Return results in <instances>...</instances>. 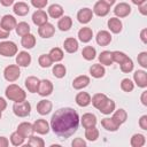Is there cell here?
I'll use <instances>...</instances> for the list:
<instances>
[{
	"instance_id": "35",
	"label": "cell",
	"mask_w": 147,
	"mask_h": 147,
	"mask_svg": "<svg viewBox=\"0 0 147 147\" xmlns=\"http://www.w3.org/2000/svg\"><path fill=\"white\" fill-rule=\"evenodd\" d=\"M107 99H108V96H107L106 94H103V93H95V94L91 98V103L93 105L94 108L99 109V108L103 105V102H105Z\"/></svg>"
},
{
	"instance_id": "16",
	"label": "cell",
	"mask_w": 147,
	"mask_h": 147,
	"mask_svg": "<svg viewBox=\"0 0 147 147\" xmlns=\"http://www.w3.org/2000/svg\"><path fill=\"white\" fill-rule=\"evenodd\" d=\"M92 11H93V14H95L99 17H105L110 11V7L108 5H106L105 2H102V1L99 0L98 2L94 3V7H93Z\"/></svg>"
},
{
	"instance_id": "55",
	"label": "cell",
	"mask_w": 147,
	"mask_h": 147,
	"mask_svg": "<svg viewBox=\"0 0 147 147\" xmlns=\"http://www.w3.org/2000/svg\"><path fill=\"white\" fill-rule=\"evenodd\" d=\"M9 140L6 137H0V147H8Z\"/></svg>"
},
{
	"instance_id": "40",
	"label": "cell",
	"mask_w": 147,
	"mask_h": 147,
	"mask_svg": "<svg viewBox=\"0 0 147 147\" xmlns=\"http://www.w3.org/2000/svg\"><path fill=\"white\" fill-rule=\"evenodd\" d=\"M52 72H53V75H54V77L61 79V78H63V77L65 76V74H67V68L64 67V64L57 63V64H55V65L53 67Z\"/></svg>"
},
{
	"instance_id": "5",
	"label": "cell",
	"mask_w": 147,
	"mask_h": 147,
	"mask_svg": "<svg viewBox=\"0 0 147 147\" xmlns=\"http://www.w3.org/2000/svg\"><path fill=\"white\" fill-rule=\"evenodd\" d=\"M21 76V69L17 64H9L3 70V77L7 82L14 83L16 82Z\"/></svg>"
},
{
	"instance_id": "61",
	"label": "cell",
	"mask_w": 147,
	"mask_h": 147,
	"mask_svg": "<svg viewBox=\"0 0 147 147\" xmlns=\"http://www.w3.org/2000/svg\"><path fill=\"white\" fill-rule=\"evenodd\" d=\"M1 116H2V111L0 110V119H1Z\"/></svg>"
},
{
	"instance_id": "30",
	"label": "cell",
	"mask_w": 147,
	"mask_h": 147,
	"mask_svg": "<svg viewBox=\"0 0 147 147\" xmlns=\"http://www.w3.org/2000/svg\"><path fill=\"white\" fill-rule=\"evenodd\" d=\"M75 101L79 107H87L91 103V95L87 92H79L77 93Z\"/></svg>"
},
{
	"instance_id": "45",
	"label": "cell",
	"mask_w": 147,
	"mask_h": 147,
	"mask_svg": "<svg viewBox=\"0 0 147 147\" xmlns=\"http://www.w3.org/2000/svg\"><path fill=\"white\" fill-rule=\"evenodd\" d=\"M28 145H29V146H32V147H44V146H45V141L42 140V138L31 134V136L29 137Z\"/></svg>"
},
{
	"instance_id": "6",
	"label": "cell",
	"mask_w": 147,
	"mask_h": 147,
	"mask_svg": "<svg viewBox=\"0 0 147 147\" xmlns=\"http://www.w3.org/2000/svg\"><path fill=\"white\" fill-rule=\"evenodd\" d=\"M131 6L126 2H119L115 6L114 8V14L116 15V17L118 18H124L126 16H129L131 14Z\"/></svg>"
},
{
	"instance_id": "1",
	"label": "cell",
	"mask_w": 147,
	"mask_h": 147,
	"mask_svg": "<svg viewBox=\"0 0 147 147\" xmlns=\"http://www.w3.org/2000/svg\"><path fill=\"white\" fill-rule=\"evenodd\" d=\"M79 121V115L74 108L63 107L55 110V113L52 115L49 125L56 136L65 139L77 131Z\"/></svg>"
},
{
	"instance_id": "43",
	"label": "cell",
	"mask_w": 147,
	"mask_h": 147,
	"mask_svg": "<svg viewBox=\"0 0 147 147\" xmlns=\"http://www.w3.org/2000/svg\"><path fill=\"white\" fill-rule=\"evenodd\" d=\"M119 68H121V71L124 72V74H130L131 71H133L134 64H133L132 59H130V57L125 59V60L119 64Z\"/></svg>"
},
{
	"instance_id": "29",
	"label": "cell",
	"mask_w": 147,
	"mask_h": 147,
	"mask_svg": "<svg viewBox=\"0 0 147 147\" xmlns=\"http://www.w3.org/2000/svg\"><path fill=\"white\" fill-rule=\"evenodd\" d=\"M101 126L107 130V131H110V132H115L119 129V125L111 118V117H105L101 119Z\"/></svg>"
},
{
	"instance_id": "47",
	"label": "cell",
	"mask_w": 147,
	"mask_h": 147,
	"mask_svg": "<svg viewBox=\"0 0 147 147\" xmlns=\"http://www.w3.org/2000/svg\"><path fill=\"white\" fill-rule=\"evenodd\" d=\"M111 54H113V61L118 64H121L125 59L129 57L124 52H121V51H114V52H111Z\"/></svg>"
},
{
	"instance_id": "14",
	"label": "cell",
	"mask_w": 147,
	"mask_h": 147,
	"mask_svg": "<svg viewBox=\"0 0 147 147\" xmlns=\"http://www.w3.org/2000/svg\"><path fill=\"white\" fill-rule=\"evenodd\" d=\"M111 34L109 31L107 30H101L96 33V37H95V41L99 46H108L110 42H111Z\"/></svg>"
},
{
	"instance_id": "2",
	"label": "cell",
	"mask_w": 147,
	"mask_h": 147,
	"mask_svg": "<svg viewBox=\"0 0 147 147\" xmlns=\"http://www.w3.org/2000/svg\"><path fill=\"white\" fill-rule=\"evenodd\" d=\"M5 95H6V98L8 100L14 101V102H20V101H23V100L26 99L25 91L21 86L16 85V84L8 85L6 87V90H5Z\"/></svg>"
},
{
	"instance_id": "9",
	"label": "cell",
	"mask_w": 147,
	"mask_h": 147,
	"mask_svg": "<svg viewBox=\"0 0 147 147\" xmlns=\"http://www.w3.org/2000/svg\"><path fill=\"white\" fill-rule=\"evenodd\" d=\"M32 125H33V131L37 132L38 134H47L51 130L49 123L44 118H39V119L34 121V123Z\"/></svg>"
},
{
	"instance_id": "4",
	"label": "cell",
	"mask_w": 147,
	"mask_h": 147,
	"mask_svg": "<svg viewBox=\"0 0 147 147\" xmlns=\"http://www.w3.org/2000/svg\"><path fill=\"white\" fill-rule=\"evenodd\" d=\"M13 111L17 117H26L31 113V105L26 100L15 102L13 106Z\"/></svg>"
},
{
	"instance_id": "17",
	"label": "cell",
	"mask_w": 147,
	"mask_h": 147,
	"mask_svg": "<svg viewBox=\"0 0 147 147\" xmlns=\"http://www.w3.org/2000/svg\"><path fill=\"white\" fill-rule=\"evenodd\" d=\"M31 60H32L31 55L26 51H22L16 54V64L18 67H23V68L29 67L31 63Z\"/></svg>"
},
{
	"instance_id": "39",
	"label": "cell",
	"mask_w": 147,
	"mask_h": 147,
	"mask_svg": "<svg viewBox=\"0 0 147 147\" xmlns=\"http://www.w3.org/2000/svg\"><path fill=\"white\" fill-rule=\"evenodd\" d=\"M30 30H31V28L26 22H20L16 24V28H15V31L20 37H23V36L30 33Z\"/></svg>"
},
{
	"instance_id": "28",
	"label": "cell",
	"mask_w": 147,
	"mask_h": 147,
	"mask_svg": "<svg viewBox=\"0 0 147 147\" xmlns=\"http://www.w3.org/2000/svg\"><path fill=\"white\" fill-rule=\"evenodd\" d=\"M106 74V69L102 64L100 63H95V64H92L91 68H90V75L93 77V78H102Z\"/></svg>"
},
{
	"instance_id": "42",
	"label": "cell",
	"mask_w": 147,
	"mask_h": 147,
	"mask_svg": "<svg viewBox=\"0 0 147 147\" xmlns=\"http://www.w3.org/2000/svg\"><path fill=\"white\" fill-rule=\"evenodd\" d=\"M24 140H25V137L22 136L18 131H15L10 134V142L13 146H22L24 144Z\"/></svg>"
},
{
	"instance_id": "25",
	"label": "cell",
	"mask_w": 147,
	"mask_h": 147,
	"mask_svg": "<svg viewBox=\"0 0 147 147\" xmlns=\"http://www.w3.org/2000/svg\"><path fill=\"white\" fill-rule=\"evenodd\" d=\"M63 13H64L63 7H62L61 5H59V3H53V5H51V6L48 7V9H47L48 16H51V17L54 18V20L62 17V16H63Z\"/></svg>"
},
{
	"instance_id": "44",
	"label": "cell",
	"mask_w": 147,
	"mask_h": 147,
	"mask_svg": "<svg viewBox=\"0 0 147 147\" xmlns=\"http://www.w3.org/2000/svg\"><path fill=\"white\" fill-rule=\"evenodd\" d=\"M38 63L41 68H49L53 64V60L51 59L49 54H41L38 59Z\"/></svg>"
},
{
	"instance_id": "46",
	"label": "cell",
	"mask_w": 147,
	"mask_h": 147,
	"mask_svg": "<svg viewBox=\"0 0 147 147\" xmlns=\"http://www.w3.org/2000/svg\"><path fill=\"white\" fill-rule=\"evenodd\" d=\"M121 88L124 91V92H132L133 88H134V83L130 79V78H123L121 80Z\"/></svg>"
},
{
	"instance_id": "32",
	"label": "cell",
	"mask_w": 147,
	"mask_h": 147,
	"mask_svg": "<svg viewBox=\"0 0 147 147\" xmlns=\"http://www.w3.org/2000/svg\"><path fill=\"white\" fill-rule=\"evenodd\" d=\"M72 26V18L70 16H67V15H63L62 17L59 18V22H57V28L59 30L61 31H69Z\"/></svg>"
},
{
	"instance_id": "19",
	"label": "cell",
	"mask_w": 147,
	"mask_h": 147,
	"mask_svg": "<svg viewBox=\"0 0 147 147\" xmlns=\"http://www.w3.org/2000/svg\"><path fill=\"white\" fill-rule=\"evenodd\" d=\"M90 77L86 75H80L77 76L74 80H72V87L75 90H83L85 87H87L90 85Z\"/></svg>"
},
{
	"instance_id": "52",
	"label": "cell",
	"mask_w": 147,
	"mask_h": 147,
	"mask_svg": "<svg viewBox=\"0 0 147 147\" xmlns=\"http://www.w3.org/2000/svg\"><path fill=\"white\" fill-rule=\"evenodd\" d=\"M9 31H7V30H5L1 25H0V40H5V39H7L8 37H9Z\"/></svg>"
},
{
	"instance_id": "27",
	"label": "cell",
	"mask_w": 147,
	"mask_h": 147,
	"mask_svg": "<svg viewBox=\"0 0 147 147\" xmlns=\"http://www.w3.org/2000/svg\"><path fill=\"white\" fill-rule=\"evenodd\" d=\"M16 131H18L22 136H24L25 138H29L31 134H33V125L31 124V123H29V122H22V123H20L18 124V126H17V130Z\"/></svg>"
},
{
	"instance_id": "34",
	"label": "cell",
	"mask_w": 147,
	"mask_h": 147,
	"mask_svg": "<svg viewBox=\"0 0 147 147\" xmlns=\"http://www.w3.org/2000/svg\"><path fill=\"white\" fill-rule=\"evenodd\" d=\"M98 59H99L100 64H102V65H111L114 63V61H113V54H111L110 51H102L99 54Z\"/></svg>"
},
{
	"instance_id": "57",
	"label": "cell",
	"mask_w": 147,
	"mask_h": 147,
	"mask_svg": "<svg viewBox=\"0 0 147 147\" xmlns=\"http://www.w3.org/2000/svg\"><path fill=\"white\" fill-rule=\"evenodd\" d=\"M6 108H7V101H6V99H3L2 96H0V110L3 111Z\"/></svg>"
},
{
	"instance_id": "18",
	"label": "cell",
	"mask_w": 147,
	"mask_h": 147,
	"mask_svg": "<svg viewBox=\"0 0 147 147\" xmlns=\"http://www.w3.org/2000/svg\"><path fill=\"white\" fill-rule=\"evenodd\" d=\"M107 25H108V29L111 33H119L122 32V29H123V23L122 21L118 18V17H110L107 22Z\"/></svg>"
},
{
	"instance_id": "12",
	"label": "cell",
	"mask_w": 147,
	"mask_h": 147,
	"mask_svg": "<svg viewBox=\"0 0 147 147\" xmlns=\"http://www.w3.org/2000/svg\"><path fill=\"white\" fill-rule=\"evenodd\" d=\"M31 18H32L33 24H36L37 26H40V25L45 24L46 22H48V14L42 9H37L32 14Z\"/></svg>"
},
{
	"instance_id": "22",
	"label": "cell",
	"mask_w": 147,
	"mask_h": 147,
	"mask_svg": "<svg viewBox=\"0 0 147 147\" xmlns=\"http://www.w3.org/2000/svg\"><path fill=\"white\" fill-rule=\"evenodd\" d=\"M39 83H40V79L34 77V76H29L25 82H24V85L26 87V90L30 92V93H37L38 92V87H39Z\"/></svg>"
},
{
	"instance_id": "13",
	"label": "cell",
	"mask_w": 147,
	"mask_h": 147,
	"mask_svg": "<svg viewBox=\"0 0 147 147\" xmlns=\"http://www.w3.org/2000/svg\"><path fill=\"white\" fill-rule=\"evenodd\" d=\"M52 109H53V103L47 99H42L37 103V113L41 116L48 115L52 111Z\"/></svg>"
},
{
	"instance_id": "60",
	"label": "cell",
	"mask_w": 147,
	"mask_h": 147,
	"mask_svg": "<svg viewBox=\"0 0 147 147\" xmlns=\"http://www.w3.org/2000/svg\"><path fill=\"white\" fill-rule=\"evenodd\" d=\"M132 1V3H134V5H137V6H139V5H141V3H144V2H146L147 0H131Z\"/></svg>"
},
{
	"instance_id": "10",
	"label": "cell",
	"mask_w": 147,
	"mask_h": 147,
	"mask_svg": "<svg viewBox=\"0 0 147 147\" xmlns=\"http://www.w3.org/2000/svg\"><path fill=\"white\" fill-rule=\"evenodd\" d=\"M133 83L140 88L147 87V72L145 70H136L133 74Z\"/></svg>"
},
{
	"instance_id": "49",
	"label": "cell",
	"mask_w": 147,
	"mask_h": 147,
	"mask_svg": "<svg viewBox=\"0 0 147 147\" xmlns=\"http://www.w3.org/2000/svg\"><path fill=\"white\" fill-rule=\"evenodd\" d=\"M30 2L36 9H42L47 6L48 0H30Z\"/></svg>"
},
{
	"instance_id": "26",
	"label": "cell",
	"mask_w": 147,
	"mask_h": 147,
	"mask_svg": "<svg viewBox=\"0 0 147 147\" xmlns=\"http://www.w3.org/2000/svg\"><path fill=\"white\" fill-rule=\"evenodd\" d=\"M111 118L121 126L122 124H124L125 122H126V119H127V113H126V110H124L123 108H119V109H115L114 111H113V116H111Z\"/></svg>"
},
{
	"instance_id": "50",
	"label": "cell",
	"mask_w": 147,
	"mask_h": 147,
	"mask_svg": "<svg viewBox=\"0 0 147 147\" xmlns=\"http://www.w3.org/2000/svg\"><path fill=\"white\" fill-rule=\"evenodd\" d=\"M72 147H86V141L83 138H75L71 142Z\"/></svg>"
},
{
	"instance_id": "59",
	"label": "cell",
	"mask_w": 147,
	"mask_h": 147,
	"mask_svg": "<svg viewBox=\"0 0 147 147\" xmlns=\"http://www.w3.org/2000/svg\"><path fill=\"white\" fill-rule=\"evenodd\" d=\"M100 1H102V2H105L106 5H108L109 7H111L115 2H116V0H100Z\"/></svg>"
},
{
	"instance_id": "48",
	"label": "cell",
	"mask_w": 147,
	"mask_h": 147,
	"mask_svg": "<svg viewBox=\"0 0 147 147\" xmlns=\"http://www.w3.org/2000/svg\"><path fill=\"white\" fill-rule=\"evenodd\" d=\"M137 60H138V63L144 69L147 68V52H140L138 54V56H137Z\"/></svg>"
},
{
	"instance_id": "56",
	"label": "cell",
	"mask_w": 147,
	"mask_h": 147,
	"mask_svg": "<svg viewBox=\"0 0 147 147\" xmlns=\"http://www.w3.org/2000/svg\"><path fill=\"white\" fill-rule=\"evenodd\" d=\"M140 101L144 106H147V91H144L141 93V96H140Z\"/></svg>"
},
{
	"instance_id": "20",
	"label": "cell",
	"mask_w": 147,
	"mask_h": 147,
	"mask_svg": "<svg viewBox=\"0 0 147 147\" xmlns=\"http://www.w3.org/2000/svg\"><path fill=\"white\" fill-rule=\"evenodd\" d=\"M79 122L82 123V125H83L84 129H87V127L95 126L98 119H96V116H95L94 114H92V113H85V114L82 116V118H80Z\"/></svg>"
},
{
	"instance_id": "41",
	"label": "cell",
	"mask_w": 147,
	"mask_h": 147,
	"mask_svg": "<svg viewBox=\"0 0 147 147\" xmlns=\"http://www.w3.org/2000/svg\"><path fill=\"white\" fill-rule=\"evenodd\" d=\"M99 130L95 127V126H92V127H87L85 129V138L88 140V141H95L98 138H99Z\"/></svg>"
},
{
	"instance_id": "54",
	"label": "cell",
	"mask_w": 147,
	"mask_h": 147,
	"mask_svg": "<svg viewBox=\"0 0 147 147\" xmlns=\"http://www.w3.org/2000/svg\"><path fill=\"white\" fill-rule=\"evenodd\" d=\"M140 39L144 44H147V29H142L140 32Z\"/></svg>"
},
{
	"instance_id": "24",
	"label": "cell",
	"mask_w": 147,
	"mask_h": 147,
	"mask_svg": "<svg viewBox=\"0 0 147 147\" xmlns=\"http://www.w3.org/2000/svg\"><path fill=\"white\" fill-rule=\"evenodd\" d=\"M92 38H93V31H92L91 28L84 26V28L79 29V31H78V39L82 42L87 44V42H90L92 40Z\"/></svg>"
},
{
	"instance_id": "58",
	"label": "cell",
	"mask_w": 147,
	"mask_h": 147,
	"mask_svg": "<svg viewBox=\"0 0 147 147\" xmlns=\"http://www.w3.org/2000/svg\"><path fill=\"white\" fill-rule=\"evenodd\" d=\"M14 1H15V0H0V3H1L3 7H9V6L14 5Z\"/></svg>"
},
{
	"instance_id": "15",
	"label": "cell",
	"mask_w": 147,
	"mask_h": 147,
	"mask_svg": "<svg viewBox=\"0 0 147 147\" xmlns=\"http://www.w3.org/2000/svg\"><path fill=\"white\" fill-rule=\"evenodd\" d=\"M16 24H17L16 18H15L13 15H9V14L3 15L2 18H1V21H0V25H1L5 30H7V31H9V32L16 28Z\"/></svg>"
},
{
	"instance_id": "23",
	"label": "cell",
	"mask_w": 147,
	"mask_h": 147,
	"mask_svg": "<svg viewBox=\"0 0 147 147\" xmlns=\"http://www.w3.org/2000/svg\"><path fill=\"white\" fill-rule=\"evenodd\" d=\"M13 11H14V14L17 15V16H25V15L29 14L30 7H29V5L25 3V2L18 1V2L14 3V6H13Z\"/></svg>"
},
{
	"instance_id": "21",
	"label": "cell",
	"mask_w": 147,
	"mask_h": 147,
	"mask_svg": "<svg viewBox=\"0 0 147 147\" xmlns=\"http://www.w3.org/2000/svg\"><path fill=\"white\" fill-rule=\"evenodd\" d=\"M78 47H79L78 40L74 37H69L63 41V48L67 53H70V54L76 53L78 51Z\"/></svg>"
},
{
	"instance_id": "33",
	"label": "cell",
	"mask_w": 147,
	"mask_h": 147,
	"mask_svg": "<svg viewBox=\"0 0 147 147\" xmlns=\"http://www.w3.org/2000/svg\"><path fill=\"white\" fill-rule=\"evenodd\" d=\"M36 42H37L36 37H34L32 33H28V34L23 36L22 39H21V45H22L24 48H26V49L33 48V47L36 46Z\"/></svg>"
},
{
	"instance_id": "53",
	"label": "cell",
	"mask_w": 147,
	"mask_h": 147,
	"mask_svg": "<svg viewBox=\"0 0 147 147\" xmlns=\"http://www.w3.org/2000/svg\"><path fill=\"white\" fill-rule=\"evenodd\" d=\"M138 8H139V11H140L141 15H147V1L141 3V5H139Z\"/></svg>"
},
{
	"instance_id": "3",
	"label": "cell",
	"mask_w": 147,
	"mask_h": 147,
	"mask_svg": "<svg viewBox=\"0 0 147 147\" xmlns=\"http://www.w3.org/2000/svg\"><path fill=\"white\" fill-rule=\"evenodd\" d=\"M17 45L10 40H2L0 41V55L5 57H11L17 54Z\"/></svg>"
},
{
	"instance_id": "36",
	"label": "cell",
	"mask_w": 147,
	"mask_h": 147,
	"mask_svg": "<svg viewBox=\"0 0 147 147\" xmlns=\"http://www.w3.org/2000/svg\"><path fill=\"white\" fill-rule=\"evenodd\" d=\"M130 144L132 147H142L146 144V137L141 133H134L130 139Z\"/></svg>"
},
{
	"instance_id": "31",
	"label": "cell",
	"mask_w": 147,
	"mask_h": 147,
	"mask_svg": "<svg viewBox=\"0 0 147 147\" xmlns=\"http://www.w3.org/2000/svg\"><path fill=\"white\" fill-rule=\"evenodd\" d=\"M115 108H116L115 101L108 98V99L103 102V105H102L98 110H99L101 114H103V115H110V114H113V111L115 110Z\"/></svg>"
},
{
	"instance_id": "38",
	"label": "cell",
	"mask_w": 147,
	"mask_h": 147,
	"mask_svg": "<svg viewBox=\"0 0 147 147\" xmlns=\"http://www.w3.org/2000/svg\"><path fill=\"white\" fill-rule=\"evenodd\" d=\"M48 54H49L51 59L53 60V62H60V61H62L63 57H64V53H63V51H62L60 47H54V48H52Z\"/></svg>"
},
{
	"instance_id": "8",
	"label": "cell",
	"mask_w": 147,
	"mask_h": 147,
	"mask_svg": "<svg viewBox=\"0 0 147 147\" xmlns=\"http://www.w3.org/2000/svg\"><path fill=\"white\" fill-rule=\"evenodd\" d=\"M53 83L49 79H42L39 83V87H38V94L40 96H48L53 93Z\"/></svg>"
},
{
	"instance_id": "37",
	"label": "cell",
	"mask_w": 147,
	"mask_h": 147,
	"mask_svg": "<svg viewBox=\"0 0 147 147\" xmlns=\"http://www.w3.org/2000/svg\"><path fill=\"white\" fill-rule=\"evenodd\" d=\"M82 55L86 61H92L96 56V49L93 46H85L82 51Z\"/></svg>"
},
{
	"instance_id": "51",
	"label": "cell",
	"mask_w": 147,
	"mask_h": 147,
	"mask_svg": "<svg viewBox=\"0 0 147 147\" xmlns=\"http://www.w3.org/2000/svg\"><path fill=\"white\" fill-rule=\"evenodd\" d=\"M139 126L142 130H147V115H142L139 118Z\"/></svg>"
},
{
	"instance_id": "11",
	"label": "cell",
	"mask_w": 147,
	"mask_h": 147,
	"mask_svg": "<svg viewBox=\"0 0 147 147\" xmlns=\"http://www.w3.org/2000/svg\"><path fill=\"white\" fill-rule=\"evenodd\" d=\"M93 15H94V14H93L92 9L85 7V8H82V9L78 10V13H77V20H78V22L82 23V24H87V23H90L91 20L93 18Z\"/></svg>"
},
{
	"instance_id": "7",
	"label": "cell",
	"mask_w": 147,
	"mask_h": 147,
	"mask_svg": "<svg viewBox=\"0 0 147 147\" xmlns=\"http://www.w3.org/2000/svg\"><path fill=\"white\" fill-rule=\"evenodd\" d=\"M55 33V28L52 23L49 22H46L45 24L38 26V34L44 38V39H48V38H52Z\"/></svg>"
}]
</instances>
